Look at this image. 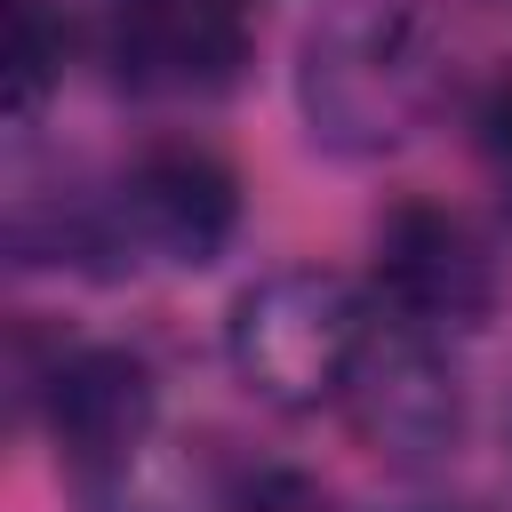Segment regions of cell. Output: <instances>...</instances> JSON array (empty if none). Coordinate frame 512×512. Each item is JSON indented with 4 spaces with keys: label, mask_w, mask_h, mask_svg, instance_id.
Listing matches in <instances>:
<instances>
[{
    "label": "cell",
    "mask_w": 512,
    "mask_h": 512,
    "mask_svg": "<svg viewBox=\"0 0 512 512\" xmlns=\"http://www.w3.org/2000/svg\"><path fill=\"white\" fill-rule=\"evenodd\" d=\"M64 80V16L48 0H8V120L32 128Z\"/></svg>",
    "instance_id": "ba28073f"
},
{
    "label": "cell",
    "mask_w": 512,
    "mask_h": 512,
    "mask_svg": "<svg viewBox=\"0 0 512 512\" xmlns=\"http://www.w3.org/2000/svg\"><path fill=\"white\" fill-rule=\"evenodd\" d=\"M336 408L360 432V448L400 464V472L448 464L464 448V424H472V400H464V376H456L448 344L416 320H376L368 328Z\"/></svg>",
    "instance_id": "3957f363"
},
{
    "label": "cell",
    "mask_w": 512,
    "mask_h": 512,
    "mask_svg": "<svg viewBox=\"0 0 512 512\" xmlns=\"http://www.w3.org/2000/svg\"><path fill=\"white\" fill-rule=\"evenodd\" d=\"M368 304L336 272H272L232 296L224 320V360L264 408H336L344 376L368 344Z\"/></svg>",
    "instance_id": "7a4b0ae2"
},
{
    "label": "cell",
    "mask_w": 512,
    "mask_h": 512,
    "mask_svg": "<svg viewBox=\"0 0 512 512\" xmlns=\"http://www.w3.org/2000/svg\"><path fill=\"white\" fill-rule=\"evenodd\" d=\"M504 456H512V384H504Z\"/></svg>",
    "instance_id": "30bf717a"
},
{
    "label": "cell",
    "mask_w": 512,
    "mask_h": 512,
    "mask_svg": "<svg viewBox=\"0 0 512 512\" xmlns=\"http://www.w3.org/2000/svg\"><path fill=\"white\" fill-rule=\"evenodd\" d=\"M448 104V48L416 0H336L296 40V120L328 160H392Z\"/></svg>",
    "instance_id": "6da1fadb"
},
{
    "label": "cell",
    "mask_w": 512,
    "mask_h": 512,
    "mask_svg": "<svg viewBox=\"0 0 512 512\" xmlns=\"http://www.w3.org/2000/svg\"><path fill=\"white\" fill-rule=\"evenodd\" d=\"M40 424H48L56 464L80 488H104L144 456L160 424V376L128 344H72L40 376Z\"/></svg>",
    "instance_id": "5b68a950"
},
{
    "label": "cell",
    "mask_w": 512,
    "mask_h": 512,
    "mask_svg": "<svg viewBox=\"0 0 512 512\" xmlns=\"http://www.w3.org/2000/svg\"><path fill=\"white\" fill-rule=\"evenodd\" d=\"M376 288L392 320H416L432 336H472L496 312V256L456 208L400 200L376 224Z\"/></svg>",
    "instance_id": "52a82bcc"
},
{
    "label": "cell",
    "mask_w": 512,
    "mask_h": 512,
    "mask_svg": "<svg viewBox=\"0 0 512 512\" xmlns=\"http://www.w3.org/2000/svg\"><path fill=\"white\" fill-rule=\"evenodd\" d=\"M480 160H488V176L504 184V200H512V72L488 88V104H480Z\"/></svg>",
    "instance_id": "9c48e42d"
},
{
    "label": "cell",
    "mask_w": 512,
    "mask_h": 512,
    "mask_svg": "<svg viewBox=\"0 0 512 512\" xmlns=\"http://www.w3.org/2000/svg\"><path fill=\"white\" fill-rule=\"evenodd\" d=\"M104 224L120 248V272L136 264H216L240 232V176L208 144H144L112 184H104Z\"/></svg>",
    "instance_id": "277c9868"
},
{
    "label": "cell",
    "mask_w": 512,
    "mask_h": 512,
    "mask_svg": "<svg viewBox=\"0 0 512 512\" xmlns=\"http://www.w3.org/2000/svg\"><path fill=\"white\" fill-rule=\"evenodd\" d=\"M104 56L136 96L208 104L248 72V0H104Z\"/></svg>",
    "instance_id": "8992f818"
}]
</instances>
